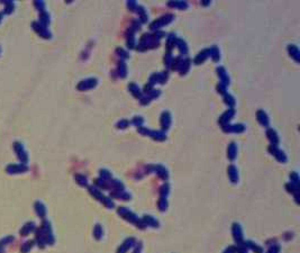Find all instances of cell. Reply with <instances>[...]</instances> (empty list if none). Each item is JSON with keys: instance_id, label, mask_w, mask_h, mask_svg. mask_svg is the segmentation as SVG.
<instances>
[{"instance_id": "1", "label": "cell", "mask_w": 300, "mask_h": 253, "mask_svg": "<svg viewBox=\"0 0 300 253\" xmlns=\"http://www.w3.org/2000/svg\"><path fill=\"white\" fill-rule=\"evenodd\" d=\"M33 27H34V29H35L42 37H44V38H50V37H51V33L47 31L46 26L42 25L40 23H33Z\"/></svg>"}, {"instance_id": "2", "label": "cell", "mask_w": 300, "mask_h": 253, "mask_svg": "<svg viewBox=\"0 0 300 253\" xmlns=\"http://www.w3.org/2000/svg\"><path fill=\"white\" fill-rule=\"evenodd\" d=\"M97 84V79H87L84 81H81L79 84H78V89L79 90H87V89H91L93 88L94 86Z\"/></svg>"}, {"instance_id": "3", "label": "cell", "mask_w": 300, "mask_h": 253, "mask_svg": "<svg viewBox=\"0 0 300 253\" xmlns=\"http://www.w3.org/2000/svg\"><path fill=\"white\" fill-rule=\"evenodd\" d=\"M118 213L123 216L124 218H126V219H128V221H130V222H135L137 219V217L134 215V214H132L128 209H126L125 207H120L119 209H118Z\"/></svg>"}, {"instance_id": "4", "label": "cell", "mask_w": 300, "mask_h": 253, "mask_svg": "<svg viewBox=\"0 0 300 253\" xmlns=\"http://www.w3.org/2000/svg\"><path fill=\"white\" fill-rule=\"evenodd\" d=\"M269 150L272 152V154H273V155H275L277 158H278L279 161H281V162H286L287 158H286V155L283 154V152H281L280 150L277 149V145H271Z\"/></svg>"}, {"instance_id": "5", "label": "cell", "mask_w": 300, "mask_h": 253, "mask_svg": "<svg viewBox=\"0 0 300 253\" xmlns=\"http://www.w3.org/2000/svg\"><path fill=\"white\" fill-rule=\"evenodd\" d=\"M170 123H171V117H170V114L168 111H165L162 114V120H161V124L163 126V128H169L170 126Z\"/></svg>"}, {"instance_id": "6", "label": "cell", "mask_w": 300, "mask_h": 253, "mask_svg": "<svg viewBox=\"0 0 300 253\" xmlns=\"http://www.w3.org/2000/svg\"><path fill=\"white\" fill-rule=\"evenodd\" d=\"M257 118H259V122H260L263 126H268V125H269V118H268L266 114H265L263 110H260L257 113Z\"/></svg>"}, {"instance_id": "7", "label": "cell", "mask_w": 300, "mask_h": 253, "mask_svg": "<svg viewBox=\"0 0 300 253\" xmlns=\"http://www.w3.org/2000/svg\"><path fill=\"white\" fill-rule=\"evenodd\" d=\"M228 174H230V180H232V182H236L237 180H238V174H237V170H236V168H235L234 165H230V169H228Z\"/></svg>"}, {"instance_id": "8", "label": "cell", "mask_w": 300, "mask_h": 253, "mask_svg": "<svg viewBox=\"0 0 300 253\" xmlns=\"http://www.w3.org/2000/svg\"><path fill=\"white\" fill-rule=\"evenodd\" d=\"M233 233H234L235 240L237 241V242H239V241L242 240V230H241V227H239L238 224H234Z\"/></svg>"}, {"instance_id": "9", "label": "cell", "mask_w": 300, "mask_h": 253, "mask_svg": "<svg viewBox=\"0 0 300 253\" xmlns=\"http://www.w3.org/2000/svg\"><path fill=\"white\" fill-rule=\"evenodd\" d=\"M234 115V110L233 109H230V110H227L224 114V115L221 116V118L219 119V122H220V124H223V125H225V123L226 122H228V120L230 119V117Z\"/></svg>"}, {"instance_id": "10", "label": "cell", "mask_w": 300, "mask_h": 253, "mask_svg": "<svg viewBox=\"0 0 300 253\" xmlns=\"http://www.w3.org/2000/svg\"><path fill=\"white\" fill-rule=\"evenodd\" d=\"M40 24H42V25H44V26H47V25L50 24V16L46 11H42V13H40Z\"/></svg>"}, {"instance_id": "11", "label": "cell", "mask_w": 300, "mask_h": 253, "mask_svg": "<svg viewBox=\"0 0 300 253\" xmlns=\"http://www.w3.org/2000/svg\"><path fill=\"white\" fill-rule=\"evenodd\" d=\"M236 152H237V150H236V146H235L234 143H232L230 146H228V149H227L228 158H230V160H234V159H235V156H236Z\"/></svg>"}, {"instance_id": "12", "label": "cell", "mask_w": 300, "mask_h": 253, "mask_svg": "<svg viewBox=\"0 0 300 253\" xmlns=\"http://www.w3.org/2000/svg\"><path fill=\"white\" fill-rule=\"evenodd\" d=\"M268 136H269L270 141L273 143V145H275V144L278 143L279 138H278V136H277V133L274 132L273 129H269V131H268Z\"/></svg>"}, {"instance_id": "13", "label": "cell", "mask_w": 300, "mask_h": 253, "mask_svg": "<svg viewBox=\"0 0 300 253\" xmlns=\"http://www.w3.org/2000/svg\"><path fill=\"white\" fill-rule=\"evenodd\" d=\"M230 128H224L225 132H243L244 126L243 125H234V126H228Z\"/></svg>"}, {"instance_id": "14", "label": "cell", "mask_w": 300, "mask_h": 253, "mask_svg": "<svg viewBox=\"0 0 300 253\" xmlns=\"http://www.w3.org/2000/svg\"><path fill=\"white\" fill-rule=\"evenodd\" d=\"M217 71L220 72V73H218V74L220 76L221 81H223V82L225 83V86H226V84H227V83H230V79H228V78H227V76H226V74H225L226 72H225V70H224L223 68H218V69H217Z\"/></svg>"}, {"instance_id": "15", "label": "cell", "mask_w": 300, "mask_h": 253, "mask_svg": "<svg viewBox=\"0 0 300 253\" xmlns=\"http://www.w3.org/2000/svg\"><path fill=\"white\" fill-rule=\"evenodd\" d=\"M208 54H209V51H208V50H205V51H202L201 53H199L198 56H197V59H196V63L203 62V60H205V59H207Z\"/></svg>"}, {"instance_id": "16", "label": "cell", "mask_w": 300, "mask_h": 253, "mask_svg": "<svg viewBox=\"0 0 300 253\" xmlns=\"http://www.w3.org/2000/svg\"><path fill=\"white\" fill-rule=\"evenodd\" d=\"M4 4L6 5V7H4V13L6 14L13 13V9H14L13 1H4Z\"/></svg>"}, {"instance_id": "17", "label": "cell", "mask_w": 300, "mask_h": 253, "mask_svg": "<svg viewBox=\"0 0 300 253\" xmlns=\"http://www.w3.org/2000/svg\"><path fill=\"white\" fill-rule=\"evenodd\" d=\"M289 52H290V54L298 61V54H299V52H298V49H297L295 45H290V46H289Z\"/></svg>"}, {"instance_id": "18", "label": "cell", "mask_w": 300, "mask_h": 253, "mask_svg": "<svg viewBox=\"0 0 300 253\" xmlns=\"http://www.w3.org/2000/svg\"><path fill=\"white\" fill-rule=\"evenodd\" d=\"M178 46H179V49H180V51H181V53H183V54H185L187 52H188V49H187V45H185V43L183 42L182 40H179L178 41Z\"/></svg>"}, {"instance_id": "19", "label": "cell", "mask_w": 300, "mask_h": 253, "mask_svg": "<svg viewBox=\"0 0 300 253\" xmlns=\"http://www.w3.org/2000/svg\"><path fill=\"white\" fill-rule=\"evenodd\" d=\"M129 89L132 90V92L136 96V97H140L141 96V92H140V89L137 88V86L136 84H134V83H132L130 86H129Z\"/></svg>"}, {"instance_id": "20", "label": "cell", "mask_w": 300, "mask_h": 253, "mask_svg": "<svg viewBox=\"0 0 300 253\" xmlns=\"http://www.w3.org/2000/svg\"><path fill=\"white\" fill-rule=\"evenodd\" d=\"M210 54H212V59H214V61H217V60L219 59V51L217 50V47H212V49L210 50Z\"/></svg>"}, {"instance_id": "21", "label": "cell", "mask_w": 300, "mask_h": 253, "mask_svg": "<svg viewBox=\"0 0 300 253\" xmlns=\"http://www.w3.org/2000/svg\"><path fill=\"white\" fill-rule=\"evenodd\" d=\"M94 234H96V237L97 239H100L102 235V228L100 227V225H97L96 228H94Z\"/></svg>"}, {"instance_id": "22", "label": "cell", "mask_w": 300, "mask_h": 253, "mask_svg": "<svg viewBox=\"0 0 300 253\" xmlns=\"http://www.w3.org/2000/svg\"><path fill=\"white\" fill-rule=\"evenodd\" d=\"M170 6H173V7H180V8H187L188 7V5L185 4V2H174V4H170Z\"/></svg>"}, {"instance_id": "23", "label": "cell", "mask_w": 300, "mask_h": 253, "mask_svg": "<svg viewBox=\"0 0 300 253\" xmlns=\"http://www.w3.org/2000/svg\"><path fill=\"white\" fill-rule=\"evenodd\" d=\"M35 7L36 8H38L40 11H44V7H45V4L43 1H35Z\"/></svg>"}, {"instance_id": "24", "label": "cell", "mask_w": 300, "mask_h": 253, "mask_svg": "<svg viewBox=\"0 0 300 253\" xmlns=\"http://www.w3.org/2000/svg\"><path fill=\"white\" fill-rule=\"evenodd\" d=\"M225 102H226V104H228V105H230V106H233V105L235 104L234 98L230 97V96H226V97H225Z\"/></svg>"}, {"instance_id": "25", "label": "cell", "mask_w": 300, "mask_h": 253, "mask_svg": "<svg viewBox=\"0 0 300 253\" xmlns=\"http://www.w3.org/2000/svg\"><path fill=\"white\" fill-rule=\"evenodd\" d=\"M119 72H122V77H125L126 76V67H125V64L123 62L119 63Z\"/></svg>"}, {"instance_id": "26", "label": "cell", "mask_w": 300, "mask_h": 253, "mask_svg": "<svg viewBox=\"0 0 300 253\" xmlns=\"http://www.w3.org/2000/svg\"><path fill=\"white\" fill-rule=\"evenodd\" d=\"M127 125H128L127 120H122V122L118 123V126H120L119 128H126V127H127Z\"/></svg>"}, {"instance_id": "27", "label": "cell", "mask_w": 300, "mask_h": 253, "mask_svg": "<svg viewBox=\"0 0 300 253\" xmlns=\"http://www.w3.org/2000/svg\"><path fill=\"white\" fill-rule=\"evenodd\" d=\"M134 123L136 125H138V124H141V123H143V119H137V117H135V119H134Z\"/></svg>"}, {"instance_id": "28", "label": "cell", "mask_w": 300, "mask_h": 253, "mask_svg": "<svg viewBox=\"0 0 300 253\" xmlns=\"http://www.w3.org/2000/svg\"><path fill=\"white\" fill-rule=\"evenodd\" d=\"M1 18H2V13H0V22H1Z\"/></svg>"}, {"instance_id": "29", "label": "cell", "mask_w": 300, "mask_h": 253, "mask_svg": "<svg viewBox=\"0 0 300 253\" xmlns=\"http://www.w3.org/2000/svg\"><path fill=\"white\" fill-rule=\"evenodd\" d=\"M0 52H1V50H0Z\"/></svg>"}]
</instances>
